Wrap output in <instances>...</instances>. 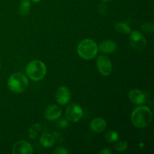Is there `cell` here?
Instances as JSON below:
<instances>
[{
	"instance_id": "e0dca14e",
	"label": "cell",
	"mask_w": 154,
	"mask_h": 154,
	"mask_svg": "<svg viewBox=\"0 0 154 154\" xmlns=\"http://www.w3.org/2000/svg\"><path fill=\"white\" fill-rule=\"evenodd\" d=\"M119 138V135L117 132L112 130H109L105 132V139L108 142L112 143L117 141Z\"/></svg>"
},
{
	"instance_id": "9a60e30c",
	"label": "cell",
	"mask_w": 154,
	"mask_h": 154,
	"mask_svg": "<svg viewBox=\"0 0 154 154\" xmlns=\"http://www.w3.org/2000/svg\"><path fill=\"white\" fill-rule=\"evenodd\" d=\"M31 9V3L29 0H23L18 8V12L23 17H26L29 14Z\"/></svg>"
},
{
	"instance_id": "484cf974",
	"label": "cell",
	"mask_w": 154,
	"mask_h": 154,
	"mask_svg": "<svg viewBox=\"0 0 154 154\" xmlns=\"http://www.w3.org/2000/svg\"><path fill=\"white\" fill-rule=\"evenodd\" d=\"M0 69H1V63H0Z\"/></svg>"
},
{
	"instance_id": "ba28073f",
	"label": "cell",
	"mask_w": 154,
	"mask_h": 154,
	"mask_svg": "<svg viewBox=\"0 0 154 154\" xmlns=\"http://www.w3.org/2000/svg\"><path fill=\"white\" fill-rule=\"evenodd\" d=\"M55 98L57 102H58L60 105H64L69 103L72 98V95H71V92L68 87H65V86H61L57 90Z\"/></svg>"
},
{
	"instance_id": "7402d4cb",
	"label": "cell",
	"mask_w": 154,
	"mask_h": 154,
	"mask_svg": "<svg viewBox=\"0 0 154 154\" xmlns=\"http://www.w3.org/2000/svg\"><path fill=\"white\" fill-rule=\"evenodd\" d=\"M54 153L55 154H68L69 153V151L66 150L65 147H57L55 150L54 151Z\"/></svg>"
},
{
	"instance_id": "7a4b0ae2",
	"label": "cell",
	"mask_w": 154,
	"mask_h": 154,
	"mask_svg": "<svg viewBox=\"0 0 154 154\" xmlns=\"http://www.w3.org/2000/svg\"><path fill=\"white\" fill-rule=\"evenodd\" d=\"M98 45L93 40L84 39L78 45V54L82 59L86 60H93L98 53Z\"/></svg>"
},
{
	"instance_id": "cb8c5ba5",
	"label": "cell",
	"mask_w": 154,
	"mask_h": 154,
	"mask_svg": "<svg viewBox=\"0 0 154 154\" xmlns=\"http://www.w3.org/2000/svg\"><path fill=\"white\" fill-rule=\"evenodd\" d=\"M32 2H39L41 1V0H32Z\"/></svg>"
},
{
	"instance_id": "4fadbf2b",
	"label": "cell",
	"mask_w": 154,
	"mask_h": 154,
	"mask_svg": "<svg viewBox=\"0 0 154 154\" xmlns=\"http://www.w3.org/2000/svg\"><path fill=\"white\" fill-rule=\"evenodd\" d=\"M107 123L105 119L102 117H96L90 123V129L96 132H102L105 129Z\"/></svg>"
},
{
	"instance_id": "30bf717a",
	"label": "cell",
	"mask_w": 154,
	"mask_h": 154,
	"mask_svg": "<svg viewBox=\"0 0 154 154\" xmlns=\"http://www.w3.org/2000/svg\"><path fill=\"white\" fill-rule=\"evenodd\" d=\"M129 99L135 105H142L147 100V96L141 90L133 89L129 93Z\"/></svg>"
},
{
	"instance_id": "8fae6325",
	"label": "cell",
	"mask_w": 154,
	"mask_h": 154,
	"mask_svg": "<svg viewBox=\"0 0 154 154\" xmlns=\"http://www.w3.org/2000/svg\"><path fill=\"white\" fill-rule=\"evenodd\" d=\"M61 114V108L55 105H49L45 111V118L48 120H57V119H60Z\"/></svg>"
},
{
	"instance_id": "d6986e66",
	"label": "cell",
	"mask_w": 154,
	"mask_h": 154,
	"mask_svg": "<svg viewBox=\"0 0 154 154\" xmlns=\"http://www.w3.org/2000/svg\"><path fill=\"white\" fill-rule=\"evenodd\" d=\"M39 129H40V125L38 123H36V124L33 125L30 128L29 131V138L35 139L36 138V136H37Z\"/></svg>"
},
{
	"instance_id": "8992f818",
	"label": "cell",
	"mask_w": 154,
	"mask_h": 154,
	"mask_svg": "<svg viewBox=\"0 0 154 154\" xmlns=\"http://www.w3.org/2000/svg\"><path fill=\"white\" fill-rule=\"evenodd\" d=\"M96 65L99 73L103 76H109L112 72V63L106 56H99L96 60Z\"/></svg>"
},
{
	"instance_id": "d4e9b609",
	"label": "cell",
	"mask_w": 154,
	"mask_h": 154,
	"mask_svg": "<svg viewBox=\"0 0 154 154\" xmlns=\"http://www.w3.org/2000/svg\"><path fill=\"white\" fill-rule=\"evenodd\" d=\"M102 1H104V2H111V1H112V0H102Z\"/></svg>"
},
{
	"instance_id": "5bb4252c",
	"label": "cell",
	"mask_w": 154,
	"mask_h": 154,
	"mask_svg": "<svg viewBox=\"0 0 154 154\" xmlns=\"http://www.w3.org/2000/svg\"><path fill=\"white\" fill-rule=\"evenodd\" d=\"M40 144L45 148H50L53 147L55 143V138L53 135L50 133H45L41 136Z\"/></svg>"
},
{
	"instance_id": "ac0fdd59",
	"label": "cell",
	"mask_w": 154,
	"mask_h": 154,
	"mask_svg": "<svg viewBox=\"0 0 154 154\" xmlns=\"http://www.w3.org/2000/svg\"><path fill=\"white\" fill-rule=\"evenodd\" d=\"M141 29L144 32L152 34L154 31V24L152 22H146L141 25Z\"/></svg>"
},
{
	"instance_id": "44dd1931",
	"label": "cell",
	"mask_w": 154,
	"mask_h": 154,
	"mask_svg": "<svg viewBox=\"0 0 154 154\" xmlns=\"http://www.w3.org/2000/svg\"><path fill=\"white\" fill-rule=\"evenodd\" d=\"M57 120H58V121L57 122L56 124L58 127L63 129V128H66L69 126V120L67 119H60V120L57 119Z\"/></svg>"
},
{
	"instance_id": "3957f363",
	"label": "cell",
	"mask_w": 154,
	"mask_h": 154,
	"mask_svg": "<svg viewBox=\"0 0 154 154\" xmlns=\"http://www.w3.org/2000/svg\"><path fill=\"white\" fill-rule=\"evenodd\" d=\"M29 86L27 77L21 72H17L10 76L8 81L9 90L15 93H20L25 91Z\"/></svg>"
},
{
	"instance_id": "ffe728a7",
	"label": "cell",
	"mask_w": 154,
	"mask_h": 154,
	"mask_svg": "<svg viewBox=\"0 0 154 154\" xmlns=\"http://www.w3.org/2000/svg\"><path fill=\"white\" fill-rule=\"evenodd\" d=\"M117 142V141H116ZM114 147H115V150L119 152H123L124 150H126L128 147V143L126 141H124V140H122V141H118L114 145Z\"/></svg>"
},
{
	"instance_id": "603a6c76",
	"label": "cell",
	"mask_w": 154,
	"mask_h": 154,
	"mask_svg": "<svg viewBox=\"0 0 154 154\" xmlns=\"http://www.w3.org/2000/svg\"><path fill=\"white\" fill-rule=\"evenodd\" d=\"M111 150H110L108 148H104L103 150L100 152V153H102V154H111Z\"/></svg>"
},
{
	"instance_id": "6da1fadb",
	"label": "cell",
	"mask_w": 154,
	"mask_h": 154,
	"mask_svg": "<svg viewBox=\"0 0 154 154\" xmlns=\"http://www.w3.org/2000/svg\"><path fill=\"white\" fill-rule=\"evenodd\" d=\"M153 113L151 110L146 106H139L133 110L131 115V120L134 126L139 129L145 128L151 123Z\"/></svg>"
},
{
	"instance_id": "2e32d148",
	"label": "cell",
	"mask_w": 154,
	"mask_h": 154,
	"mask_svg": "<svg viewBox=\"0 0 154 154\" xmlns=\"http://www.w3.org/2000/svg\"><path fill=\"white\" fill-rule=\"evenodd\" d=\"M114 29L117 32H120L121 34H129L132 32L130 26L127 23L123 22L117 23L114 26Z\"/></svg>"
},
{
	"instance_id": "52a82bcc",
	"label": "cell",
	"mask_w": 154,
	"mask_h": 154,
	"mask_svg": "<svg viewBox=\"0 0 154 154\" xmlns=\"http://www.w3.org/2000/svg\"><path fill=\"white\" fill-rule=\"evenodd\" d=\"M83 109L78 104L72 103L69 105L66 111V117L68 120L71 122H78L82 118Z\"/></svg>"
},
{
	"instance_id": "277c9868",
	"label": "cell",
	"mask_w": 154,
	"mask_h": 154,
	"mask_svg": "<svg viewBox=\"0 0 154 154\" xmlns=\"http://www.w3.org/2000/svg\"><path fill=\"white\" fill-rule=\"evenodd\" d=\"M26 72L29 78L35 81H41L47 73V68L45 63L40 60H33L27 65Z\"/></svg>"
},
{
	"instance_id": "9c48e42d",
	"label": "cell",
	"mask_w": 154,
	"mask_h": 154,
	"mask_svg": "<svg viewBox=\"0 0 154 154\" xmlns=\"http://www.w3.org/2000/svg\"><path fill=\"white\" fill-rule=\"evenodd\" d=\"M14 154H32L33 149L31 144L26 141H18L14 144L12 148Z\"/></svg>"
},
{
	"instance_id": "5b68a950",
	"label": "cell",
	"mask_w": 154,
	"mask_h": 154,
	"mask_svg": "<svg viewBox=\"0 0 154 154\" xmlns=\"http://www.w3.org/2000/svg\"><path fill=\"white\" fill-rule=\"evenodd\" d=\"M130 44L132 48L137 52H142L147 47V41L144 35L140 31H132L130 32Z\"/></svg>"
},
{
	"instance_id": "7c38bea8",
	"label": "cell",
	"mask_w": 154,
	"mask_h": 154,
	"mask_svg": "<svg viewBox=\"0 0 154 154\" xmlns=\"http://www.w3.org/2000/svg\"><path fill=\"white\" fill-rule=\"evenodd\" d=\"M117 49V44L111 40H105L100 43V45L98 46V50L100 51L101 53L105 54H112L115 52Z\"/></svg>"
}]
</instances>
